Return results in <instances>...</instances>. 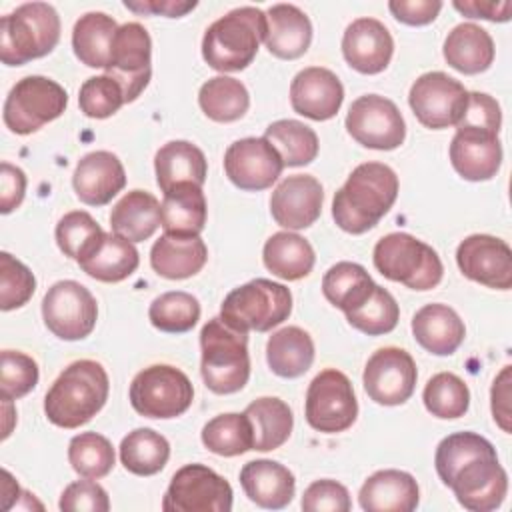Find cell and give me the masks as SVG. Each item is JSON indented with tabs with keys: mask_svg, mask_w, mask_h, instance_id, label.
<instances>
[{
	"mask_svg": "<svg viewBox=\"0 0 512 512\" xmlns=\"http://www.w3.org/2000/svg\"><path fill=\"white\" fill-rule=\"evenodd\" d=\"M398 176L382 162L358 164L332 200V218L348 234H364L374 228L394 206Z\"/></svg>",
	"mask_w": 512,
	"mask_h": 512,
	"instance_id": "1",
	"label": "cell"
},
{
	"mask_svg": "<svg viewBox=\"0 0 512 512\" xmlns=\"http://www.w3.org/2000/svg\"><path fill=\"white\" fill-rule=\"evenodd\" d=\"M110 380L96 360H76L66 366L44 396V414L58 428H80L106 404Z\"/></svg>",
	"mask_w": 512,
	"mask_h": 512,
	"instance_id": "2",
	"label": "cell"
},
{
	"mask_svg": "<svg viewBox=\"0 0 512 512\" xmlns=\"http://www.w3.org/2000/svg\"><path fill=\"white\" fill-rule=\"evenodd\" d=\"M264 38L266 12L254 6L234 8L206 28L202 58L218 72H238L252 64Z\"/></svg>",
	"mask_w": 512,
	"mask_h": 512,
	"instance_id": "3",
	"label": "cell"
},
{
	"mask_svg": "<svg viewBox=\"0 0 512 512\" xmlns=\"http://www.w3.org/2000/svg\"><path fill=\"white\" fill-rule=\"evenodd\" d=\"M200 374L214 394H234L250 378L248 336L230 328L220 316L208 320L200 330Z\"/></svg>",
	"mask_w": 512,
	"mask_h": 512,
	"instance_id": "4",
	"label": "cell"
},
{
	"mask_svg": "<svg viewBox=\"0 0 512 512\" xmlns=\"http://www.w3.org/2000/svg\"><path fill=\"white\" fill-rule=\"evenodd\" d=\"M60 40V16L46 2H26L0 20V60L22 66L50 54Z\"/></svg>",
	"mask_w": 512,
	"mask_h": 512,
	"instance_id": "5",
	"label": "cell"
},
{
	"mask_svg": "<svg viewBox=\"0 0 512 512\" xmlns=\"http://www.w3.org/2000/svg\"><path fill=\"white\" fill-rule=\"evenodd\" d=\"M376 270L410 290H430L440 284L444 266L438 252L408 232L382 236L372 252Z\"/></svg>",
	"mask_w": 512,
	"mask_h": 512,
	"instance_id": "6",
	"label": "cell"
},
{
	"mask_svg": "<svg viewBox=\"0 0 512 512\" xmlns=\"http://www.w3.org/2000/svg\"><path fill=\"white\" fill-rule=\"evenodd\" d=\"M292 312V294L284 284L254 278L224 298L220 318L238 332H268L282 324Z\"/></svg>",
	"mask_w": 512,
	"mask_h": 512,
	"instance_id": "7",
	"label": "cell"
},
{
	"mask_svg": "<svg viewBox=\"0 0 512 512\" xmlns=\"http://www.w3.org/2000/svg\"><path fill=\"white\" fill-rule=\"evenodd\" d=\"M66 106L68 94L56 80L32 74L12 86L2 116L10 132L26 136L60 118Z\"/></svg>",
	"mask_w": 512,
	"mask_h": 512,
	"instance_id": "8",
	"label": "cell"
},
{
	"mask_svg": "<svg viewBox=\"0 0 512 512\" xmlns=\"http://www.w3.org/2000/svg\"><path fill=\"white\" fill-rule=\"evenodd\" d=\"M194 400L190 378L176 366L152 364L140 370L130 384V404L144 418H176Z\"/></svg>",
	"mask_w": 512,
	"mask_h": 512,
	"instance_id": "9",
	"label": "cell"
},
{
	"mask_svg": "<svg viewBox=\"0 0 512 512\" xmlns=\"http://www.w3.org/2000/svg\"><path fill=\"white\" fill-rule=\"evenodd\" d=\"M304 414L306 422L318 432L336 434L348 430L358 416V402L350 378L336 368L316 374L306 392Z\"/></svg>",
	"mask_w": 512,
	"mask_h": 512,
	"instance_id": "10",
	"label": "cell"
},
{
	"mask_svg": "<svg viewBox=\"0 0 512 512\" xmlns=\"http://www.w3.org/2000/svg\"><path fill=\"white\" fill-rule=\"evenodd\" d=\"M232 486L204 464H186L174 472L162 498L164 512H230Z\"/></svg>",
	"mask_w": 512,
	"mask_h": 512,
	"instance_id": "11",
	"label": "cell"
},
{
	"mask_svg": "<svg viewBox=\"0 0 512 512\" xmlns=\"http://www.w3.org/2000/svg\"><path fill=\"white\" fill-rule=\"evenodd\" d=\"M46 328L60 340H82L92 334L98 320V304L92 292L76 280H60L48 288L42 300Z\"/></svg>",
	"mask_w": 512,
	"mask_h": 512,
	"instance_id": "12",
	"label": "cell"
},
{
	"mask_svg": "<svg viewBox=\"0 0 512 512\" xmlns=\"http://www.w3.org/2000/svg\"><path fill=\"white\" fill-rule=\"evenodd\" d=\"M348 134L372 150H394L406 138V122L398 106L378 94L356 98L346 114Z\"/></svg>",
	"mask_w": 512,
	"mask_h": 512,
	"instance_id": "13",
	"label": "cell"
},
{
	"mask_svg": "<svg viewBox=\"0 0 512 512\" xmlns=\"http://www.w3.org/2000/svg\"><path fill=\"white\" fill-rule=\"evenodd\" d=\"M466 98L468 90L456 78L444 72H426L414 80L408 104L422 126L442 130L458 124Z\"/></svg>",
	"mask_w": 512,
	"mask_h": 512,
	"instance_id": "14",
	"label": "cell"
},
{
	"mask_svg": "<svg viewBox=\"0 0 512 512\" xmlns=\"http://www.w3.org/2000/svg\"><path fill=\"white\" fill-rule=\"evenodd\" d=\"M150 60L152 40L148 30L138 22H126L118 26L110 62L104 70L120 84L126 102H134L148 86L152 76Z\"/></svg>",
	"mask_w": 512,
	"mask_h": 512,
	"instance_id": "15",
	"label": "cell"
},
{
	"mask_svg": "<svg viewBox=\"0 0 512 512\" xmlns=\"http://www.w3.org/2000/svg\"><path fill=\"white\" fill-rule=\"evenodd\" d=\"M416 362L414 358L396 346H386L376 350L362 374L364 390L370 400L382 406L404 404L416 388Z\"/></svg>",
	"mask_w": 512,
	"mask_h": 512,
	"instance_id": "16",
	"label": "cell"
},
{
	"mask_svg": "<svg viewBox=\"0 0 512 512\" xmlns=\"http://www.w3.org/2000/svg\"><path fill=\"white\" fill-rule=\"evenodd\" d=\"M460 506L472 512L496 510L508 492V474L496 452L476 456L460 466L446 484Z\"/></svg>",
	"mask_w": 512,
	"mask_h": 512,
	"instance_id": "17",
	"label": "cell"
},
{
	"mask_svg": "<svg viewBox=\"0 0 512 512\" xmlns=\"http://www.w3.org/2000/svg\"><path fill=\"white\" fill-rule=\"evenodd\" d=\"M284 162L276 148L262 138H240L226 148L224 172L240 190L258 192L270 188L282 174Z\"/></svg>",
	"mask_w": 512,
	"mask_h": 512,
	"instance_id": "18",
	"label": "cell"
},
{
	"mask_svg": "<svg viewBox=\"0 0 512 512\" xmlns=\"http://www.w3.org/2000/svg\"><path fill=\"white\" fill-rule=\"evenodd\" d=\"M456 264L460 272L488 288L510 290L512 286V250L490 234L466 236L456 248Z\"/></svg>",
	"mask_w": 512,
	"mask_h": 512,
	"instance_id": "19",
	"label": "cell"
},
{
	"mask_svg": "<svg viewBox=\"0 0 512 512\" xmlns=\"http://www.w3.org/2000/svg\"><path fill=\"white\" fill-rule=\"evenodd\" d=\"M322 202V184L310 174H294L274 188L270 196V214L282 228L304 230L320 218Z\"/></svg>",
	"mask_w": 512,
	"mask_h": 512,
	"instance_id": "20",
	"label": "cell"
},
{
	"mask_svg": "<svg viewBox=\"0 0 512 512\" xmlns=\"http://www.w3.org/2000/svg\"><path fill=\"white\" fill-rule=\"evenodd\" d=\"M344 102V86L338 76L322 66L300 70L290 84L292 110L310 120H330Z\"/></svg>",
	"mask_w": 512,
	"mask_h": 512,
	"instance_id": "21",
	"label": "cell"
},
{
	"mask_svg": "<svg viewBox=\"0 0 512 512\" xmlns=\"http://www.w3.org/2000/svg\"><path fill=\"white\" fill-rule=\"evenodd\" d=\"M394 40L376 18H356L342 36V54L360 74H380L392 60Z\"/></svg>",
	"mask_w": 512,
	"mask_h": 512,
	"instance_id": "22",
	"label": "cell"
},
{
	"mask_svg": "<svg viewBox=\"0 0 512 512\" xmlns=\"http://www.w3.org/2000/svg\"><path fill=\"white\" fill-rule=\"evenodd\" d=\"M450 162L464 180L482 182L494 178L502 164L498 134L476 128H456L450 142Z\"/></svg>",
	"mask_w": 512,
	"mask_h": 512,
	"instance_id": "23",
	"label": "cell"
},
{
	"mask_svg": "<svg viewBox=\"0 0 512 512\" xmlns=\"http://www.w3.org/2000/svg\"><path fill=\"white\" fill-rule=\"evenodd\" d=\"M72 186L80 202L88 206H104L126 186V172L116 154L96 150L78 160L72 174Z\"/></svg>",
	"mask_w": 512,
	"mask_h": 512,
	"instance_id": "24",
	"label": "cell"
},
{
	"mask_svg": "<svg viewBox=\"0 0 512 512\" xmlns=\"http://www.w3.org/2000/svg\"><path fill=\"white\" fill-rule=\"evenodd\" d=\"M244 494L260 508L280 510L288 506L296 492L294 474L276 460H250L240 470Z\"/></svg>",
	"mask_w": 512,
	"mask_h": 512,
	"instance_id": "25",
	"label": "cell"
},
{
	"mask_svg": "<svg viewBox=\"0 0 512 512\" xmlns=\"http://www.w3.org/2000/svg\"><path fill=\"white\" fill-rule=\"evenodd\" d=\"M358 500L366 512H412L418 506L420 488L412 474L388 468L368 476Z\"/></svg>",
	"mask_w": 512,
	"mask_h": 512,
	"instance_id": "26",
	"label": "cell"
},
{
	"mask_svg": "<svg viewBox=\"0 0 512 512\" xmlns=\"http://www.w3.org/2000/svg\"><path fill=\"white\" fill-rule=\"evenodd\" d=\"M312 42L310 18L294 4H272L266 10L268 52L282 60H294L306 54Z\"/></svg>",
	"mask_w": 512,
	"mask_h": 512,
	"instance_id": "27",
	"label": "cell"
},
{
	"mask_svg": "<svg viewBox=\"0 0 512 512\" xmlns=\"http://www.w3.org/2000/svg\"><path fill=\"white\" fill-rule=\"evenodd\" d=\"M416 342L436 356L454 354L464 342L466 328L460 316L446 304H426L412 318Z\"/></svg>",
	"mask_w": 512,
	"mask_h": 512,
	"instance_id": "28",
	"label": "cell"
},
{
	"mask_svg": "<svg viewBox=\"0 0 512 512\" xmlns=\"http://www.w3.org/2000/svg\"><path fill=\"white\" fill-rule=\"evenodd\" d=\"M208 260V248L200 236L162 234L150 250L154 272L168 280H184L198 274Z\"/></svg>",
	"mask_w": 512,
	"mask_h": 512,
	"instance_id": "29",
	"label": "cell"
},
{
	"mask_svg": "<svg viewBox=\"0 0 512 512\" xmlns=\"http://www.w3.org/2000/svg\"><path fill=\"white\" fill-rule=\"evenodd\" d=\"M154 170L160 190L168 192L186 182L202 186L206 182L208 164L204 152L196 144L188 140H172L156 152Z\"/></svg>",
	"mask_w": 512,
	"mask_h": 512,
	"instance_id": "30",
	"label": "cell"
},
{
	"mask_svg": "<svg viewBox=\"0 0 512 512\" xmlns=\"http://www.w3.org/2000/svg\"><path fill=\"white\" fill-rule=\"evenodd\" d=\"M208 206L202 186L178 184L164 192L160 204V226L164 234L176 236H200L206 226Z\"/></svg>",
	"mask_w": 512,
	"mask_h": 512,
	"instance_id": "31",
	"label": "cell"
},
{
	"mask_svg": "<svg viewBox=\"0 0 512 512\" xmlns=\"http://www.w3.org/2000/svg\"><path fill=\"white\" fill-rule=\"evenodd\" d=\"M444 60L462 74H480L494 62V40L478 24L454 26L442 46Z\"/></svg>",
	"mask_w": 512,
	"mask_h": 512,
	"instance_id": "32",
	"label": "cell"
},
{
	"mask_svg": "<svg viewBox=\"0 0 512 512\" xmlns=\"http://www.w3.org/2000/svg\"><path fill=\"white\" fill-rule=\"evenodd\" d=\"M160 226V202L146 190L126 192L110 212V228L114 234L130 240L144 242Z\"/></svg>",
	"mask_w": 512,
	"mask_h": 512,
	"instance_id": "33",
	"label": "cell"
},
{
	"mask_svg": "<svg viewBox=\"0 0 512 512\" xmlns=\"http://www.w3.org/2000/svg\"><path fill=\"white\" fill-rule=\"evenodd\" d=\"M262 260L274 276L292 282L312 272L316 256L306 238L294 232H276L266 240Z\"/></svg>",
	"mask_w": 512,
	"mask_h": 512,
	"instance_id": "34",
	"label": "cell"
},
{
	"mask_svg": "<svg viewBox=\"0 0 512 512\" xmlns=\"http://www.w3.org/2000/svg\"><path fill=\"white\" fill-rule=\"evenodd\" d=\"M266 360L270 370L280 378L302 376L314 362L312 336L298 326L276 330L268 338Z\"/></svg>",
	"mask_w": 512,
	"mask_h": 512,
	"instance_id": "35",
	"label": "cell"
},
{
	"mask_svg": "<svg viewBox=\"0 0 512 512\" xmlns=\"http://www.w3.org/2000/svg\"><path fill=\"white\" fill-rule=\"evenodd\" d=\"M116 32V20L104 12H88L80 16L72 30V48L76 58L88 68H106Z\"/></svg>",
	"mask_w": 512,
	"mask_h": 512,
	"instance_id": "36",
	"label": "cell"
},
{
	"mask_svg": "<svg viewBox=\"0 0 512 512\" xmlns=\"http://www.w3.org/2000/svg\"><path fill=\"white\" fill-rule=\"evenodd\" d=\"M252 424L254 450L270 452L280 448L292 434L294 416L290 406L276 396H262L244 410Z\"/></svg>",
	"mask_w": 512,
	"mask_h": 512,
	"instance_id": "37",
	"label": "cell"
},
{
	"mask_svg": "<svg viewBox=\"0 0 512 512\" xmlns=\"http://www.w3.org/2000/svg\"><path fill=\"white\" fill-rule=\"evenodd\" d=\"M138 264L140 256L134 242L112 232L106 234L100 246L78 266L94 280L122 282L136 272Z\"/></svg>",
	"mask_w": 512,
	"mask_h": 512,
	"instance_id": "38",
	"label": "cell"
},
{
	"mask_svg": "<svg viewBox=\"0 0 512 512\" xmlns=\"http://www.w3.org/2000/svg\"><path fill=\"white\" fill-rule=\"evenodd\" d=\"M374 286L376 282L370 278L364 266L346 260L330 266L322 278L324 298L344 314L360 306Z\"/></svg>",
	"mask_w": 512,
	"mask_h": 512,
	"instance_id": "39",
	"label": "cell"
},
{
	"mask_svg": "<svg viewBox=\"0 0 512 512\" xmlns=\"http://www.w3.org/2000/svg\"><path fill=\"white\" fill-rule=\"evenodd\" d=\"M170 458L168 440L152 428H136L120 442V462L136 476L158 474Z\"/></svg>",
	"mask_w": 512,
	"mask_h": 512,
	"instance_id": "40",
	"label": "cell"
},
{
	"mask_svg": "<svg viewBox=\"0 0 512 512\" xmlns=\"http://www.w3.org/2000/svg\"><path fill=\"white\" fill-rule=\"evenodd\" d=\"M198 104L202 112L214 122H236L250 106L246 86L230 76L208 78L198 92Z\"/></svg>",
	"mask_w": 512,
	"mask_h": 512,
	"instance_id": "41",
	"label": "cell"
},
{
	"mask_svg": "<svg viewBox=\"0 0 512 512\" xmlns=\"http://www.w3.org/2000/svg\"><path fill=\"white\" fill-rule=\"evenodd\" d=\"M264 138L276 148L284 166H306L318 156V136L300 120H276L268 124Z\"/></svg>",
	"mask_w": 512,
	"mask_h": 512,
	"instance_id": "42",
	"label": "cell"
},
{
	"mask_svg": "<svg viewBox=\"0 0 512 512\" xmlns=\"http://www.w3.org/2000/svg\"><path fill=\"white\" fill-rule=\"evenodd\" d=\"M202 444L218 456H240L254 450V434L248 416L242 412L218 414L202 428Z\"/></svg>",
	"mask_w": 512,
	"mask_h": 512,
	"instance_id": "43",
	"label": "cell"
},
{
	"mask_svg": "<svg viewBox=\"0 0 512 512\" xmlns=\"http://www.w3.org/2000/svg\"><path fill=\"white\" fill-rule=\"evenodd\" d=\"M56 244L64 256L76 260L78 264L86 260L104 240L106 232L100 224L84 210H74L64 214L56 224Z\"/></svg>",
	"mask_w": 512,
	"mask_h": 512,
	"instance_id": "44",
	"label": "cell"
},
{
	"mask_svg": "<svg viewBox=\"0 0 512 512\" xmlns=\"http://www.w3.org/2000/svg\"><path fill=\"white\" fill-rule=\"evenodd\" d=\"M148 318L154 328L170 334H182L200 320V302L196 296L172 290L156 296L148 308Z\"/></svg>",
	"mask_w": 512,
	"mask_h": 512,
	"instance_id": "45",
	"label": "cell"
},
{
	"mask_svg": "<svg viewBox=\"0 0 512 512\" xmlns=\"http://www.w3.org/2000/svg\"><path fill=\"white\" fill-rule=\"evenodd\" d=\"M422 400L432 416L452 420L468 412L470 390L460 376L452 372H438L426 382Z\"/></svg>",
	"mask_w": 512,
	"mask_h": 512,
	"instance_id": "46",
	"label": "cell"
},
{
	"mask_svg": "<svg viewBox=\"0 0 512 512\" xmlns=\"http://www.w3.org/2000/svg\"><path fill=\"white\" fill-rule=\"evenodd\" d=\"M112 442L98 432H80L68 444V462L84 478H104L114 468Z\"/></svg>",
	"mask_w": 512,
	"mask_h": 512,
	"instance_id": "47",
	"label": "cell"
},
{
	"mask_svg": "<svg viewBox=\"0 0 512 512\" xmlns=\"http://www.w3.org/2000/svg\"><path fill=\"white\" fill-rule=\"evenodd\" d=\"M398 318V302L386 288L378 284L372 288V292L360 306L346 312V320L350 322V326L368 336H382L392 332L398 324Z\"/></svg>",
	"mask_w": 512,
	"mask_h": 512,
	"instance_id": "48",
	"label": "cell"
},
{
	"mask_svg": "<svg viewBox=\"0 0 512 512\" xmlns=\"http://www.w3.org/2000/svg\"><path fill=\"white\" fill-rule=\"evenodd\" d=\"M496 452V448L476 432H454L440 440L434 456V466L444 484L452 478V474L464 466L468 460Z\"/></svg>",
	"mask_w": 512,
	"mask_h": 512,
	"instance_id": "49",
	"label": "cell"
},
{
	"mask_svg": "<svg viewBox=\"0 0 512 512\" xmlns=\"http://www.w3.org/2000/svg\"><path fill=\"white\" fill-rule=\"evenodd\" d=\"M40 372L32 356L18 350H2L0 354V396L18 400L32 392Z\"/></svg>",
	"mask_w": 512,
	"mask_h": 512,
	"instance_id": "50",
	"label": "cell"
},
{
	"mask_svg": "<svg viewBox=\"0 0 512 512\" xmlns=\"http://www.w3.org/2000/svg\"><path fill=\"white\" fill-rule=\"evenodd\" d=\"M122 104H126L124 92L120 84L108 74L92 76L84 80V84L80 86L78 106L88 118H96V120L108 118L116 114Z\"/></svg>",
	"mask_w": 512,
	"mask_h": 512,
	"instance_id": "51",
	"label": "cell"
},
{
	"mask_svg": "<svg viewBox=\"0 0 512 512\" xmlns=\"http://www.w3.org/2000/svg\"><path fill=\"white\" fill-rule=\"evenodd\" d=\"M36 290V278L12 254H0V308L4 312L24 306Z\"/></svg>",
	"mask_w": 512,
	"mask_h": 512,
	"instance_id": "52",
	"label": "cell"
},
{
	"mask_svg": "<svg viewBox=\"0 0 512 512\" xmlns=\"http://www.w3.org/2000/svg\"><path fill=\"white\" fill-rule=\"evenodd\" d=\"M300 506L304 512H348L352 502L344 484L324 478L312 482L304 490Z\"/></svg>",
	"mask_w": 512,
	"mask_h": 512,
	"instance_id": "53",
	"label": "cell"
},
{
	"mask_svg": "<svg viewBox=\"0 0 512 512\" xmlns=\"http://www.w3.org/2000/svg\"><path fill=\"white\" fill-rule=\"evenodd\" d=\"M58 506L64 512H108L110 500L98 482L86 478L68 484L60 494Z\"/></svg>",
	"mask_w": 512,
	"mask_h": 512,
	"instance_id": "54",
	"label": "cell"
},
{
	"mask_svg": "<svg viewBox=\"0 0 512 512\" xmlns=\"http://www.w3.org/2000/svg\"><path fill=\"white\" fill-rule=\"evenodd\" d=\"M500 124H502L500 104L486 92H468L466 106L456 128H476V130L498 134Z\"/></svg>",
	"mask_w": 512,
	"mask_h": 512,
	"instance_id": "55",
	"label": "cell"
},
{
	"mask_svg": "<svg viewBox=\"0 0 512 512\" xmlns=\"http://www.w3.org/2000/svg\"><path fill=\"white\" fill-rule=\"evenodd\" d=\"M388 10L392 16L408 26H424L436 20L442 10V2L438 0H392L388 2Z\"/></svg>",
	"mask_w": 512,
	"mask_h": 512,
	"instance_id": "56",
	"label": "cell"
},
{
	"mask_svg": "<svg viewBox=\"0 0 512 512\" xmlns=\"http://www.w3.org/2000/svg\"><path fill=\"white\" fill-rule=\"evenodd\" d=\"M26 194V174L10 164L2 162L0 166V212L10 214L14 208H18Z\"/></svg>",
	"mask_w": 512,
	"mask_h": 512,
	"instance_id": "57",
	"label": "cell"
},
{
	"mask_svg": "<svg viewBox=\"0 0 512 512\" xmlns=\"http://www.w3.org/2000/svg\"><path fill=\"white\" fill-rule=\"evenodd\" d=\"M490 398H492L494 422L506 434H510V418H512L510 416V366H504L502 372L494 378Z\"/></svg>",
	"mask_w": 512,
	"mask_h": 512,
	"instance_id": "58",
	"label": "cell"
},
{
	"mask_svg": "<svg viewBox=\"0 0 512 512\" xmlns=\"http://www.w3.org/2000/svg\"><path fill=\"white\" fill-rule=\"evenodd\" d=\"M452 6L468 18H484L490 22H506L510 20V14H512V2L508 0L506 2L468 0V2H454Z\"/></svg>",
	"mask_w": 512,
	"mask_h": 512,
	"instance_id": "59",
	"label": "cell"
},
{
	"mask_svg": "<svg viewBox=\"0 0 512 512\" xmlns=\"http://www.w3.org/2000/svg\"><path fill=\"white\" fill-rule=\"evenodd\" d=\"M124 6L128 10H134V12H140V14H162V16H168V18H180L184 16L186 12L194 10L196 8V2H174V0H146V2H124Z\"/></svg>",
	"mask_w": 512,
	"mask_h": 512,
	"instance_id": "60",
	"label": "cell"
}]
</instances>
